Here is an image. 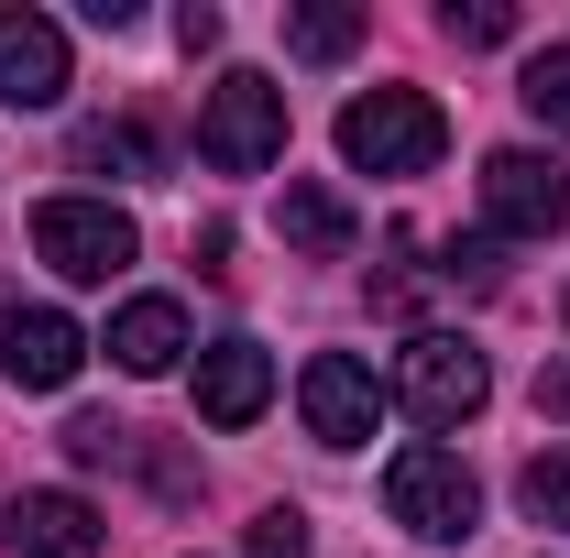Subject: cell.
Wrapping results in <instances>:
<instances>
[{
    "mask_svg": "<svg viewBox=\"0 0 570 558\" xmlns=\"http://www.w3.org/2000/svg\"><path fill=\"white\" fill-rule=\"evenodd\" d=\"M67 99V22L0 11V110H56Z\"/></svg>",
    "mask_w": 570,
    "mask_h": 558,
    "instance_id": "cell-9",
    "label": "cell"
},
{
    "mask_svg": "<svg viewBox=\"0 0 570 558\" xmlns=\"http://www.w3.org/2000/svg\"><path fill=\"white\" fill-rule=\"evenodd\" d=\"M296 406H307V438L318 449H362L384 427V383H373V361H352V350H318L296 372Z\"/></svg>",
    "mask_w": 570,
    "mask_h": 558,
    "instance_id": "cell-7",
    "label": "cell"
},
{
    "mask_svg": "<svg viewBox=\"0 0 570 558\" xmlns=\"http://www.w3.org/2000/svg\"><path fill=\"white\" fill-rule=\"evenodd\" d=\"M515 504H527L538 526H570V449H538V460L515 471Z\"/></svg>",
    "mask_w": 570,
    "mask_h": 558,
    "instance_id": "cell-16",
    "label": "cell"
},
{
    "mask_svg": "<svg viewBox=\"0 0 570 558\" xmlns=\"http://www.w3.org/2000/svg\"><path fill=\"white\" fill-rule=\"evenodd\" d=\"M242 558H318V548H307V515H296V504H264L253 537H242Z\"/></svg>",
    "mask_w": 570,
    "mask_h": 558,
    "instance_id": "cell-18",
    "label": "cell"
},
{
    "mask_svg": "<svg viewBox=\"0 0 570 558\" xmlns=\"http://www.w3.org/2000/svg\"><path fill=\"white\" fill-rule=\"evenodd\" d=\"M198 153H209L219 176H264L285 153V88L253 77V67H230L209 88V110H198Z\"/></svg>",
    "mask_w": 570,
    "mask_h": 558,
    "instance_id": "cell-3",
    "label": "cell"
},
{
    "mask_svg": "<svg viewBox=\"0 0 570 558\" xmlns=\"http://www.w3.org/2000/svg\"><path fill=\"white\" fill-rule=\"evenodd\" d=\"M527 110L549 121V132L570 142V44H549V56H527Z\"/></svg>",
    "mask_w": 570,
    "mask_h": 558,
    "instance_id": "cell-17",
    "label": "cell"
},
{
    "mask_svg": "<svg viewBox=\"0 0 570 558\" xmlns=\"http://www.w3.org/2000/svg\"><path fill=\"white\" fill-rule=\"evenodd\" d=\"M285 44H296L307 67H341V56L362 44V11L352 0H296V11H285Z\"/></svg>",
    "mask_w": 570,
    "mask_h": 558,
    "instance_id": "cell-13",
    "label": "cell"
},
{
    "mask_svg": "<svg viewBox=\"0 0 570 558\" xmlns=\"http://www.w3.org/2000/svg\"><path fill=\"white\" fill-rule=\"evenodd\" d=\"M77 165H88V176H142L154 142H142L132 121H88V132H77Z\"/></svg>",
    "mask_w": 570,
    "mask_h": 558,
    "instance_id": "cell-15",
    "label": "cell"
},
{
    "mask_svg": "<svg viewBox=\"0 0 570 558\" xmlns=\"http://www.w3.org/2000/svg\"><path fill=\"white\" fill-rule=\"evenodd\" d=\"M439 142H450V121L428 88H373L341 110V165H362V176H428Z\"/></svg>",
    "mask_w": 570,
    "mask_h": 558,
    "instance_id": "cell-2",
    "label": "cell"
},
{
    "mask_svg": "<svg viewBox=\"0 0 570 558\" xmlns=\"http://www.w3.org/2000/svg\"><path fill=\"white\" fill-rule=\"evenodd\" d=\"M132 449V427H110V417H67V460H121Z\"/></svg>",
    "mask_w": 570,
    "mask_h": 558,
    "instance_id": "cell-20",
    "label": "cell"
},
{
    "mask_svg": "<svg viewBox=\"0 0 570 558\" xmlns=\"http://www.w3.org/2000/svg\"><path fill=\"white\" fill-rule=\"evenodd\" d=\"M439 22H450V44H504V33H515V11H504V0H450Z\"/></svg>",
    "mask_w": 570,
    "mask_h": 558,
    "instance_id": "cell-19",
    "label": "cell"
},
{
    "mask_svg": "<svg viewBox=\"0 0 570 558\" xmlns=\"http://www.w3.org/2000/svg\"><path fill=\"white\" fill-rule=\"evenodd\" d=\"M395 395H406V417H417V427H472V417H483V395H494V372H483V350H472V340L428 329V340H406V361H395Z\"/></svg>",
    "mask_w": 570,
    "mask_h": 558,
    "instance_id": "cell-4",
    "label": "cell"
},
{
    "mask_svg": "<svg viewBox=\"0 0 570 558\" xmlns=\"http://www.w3.org/2000/svg\"><path fill=\"white\" fill-rule=\"evenodd\" d=\"M285 241L296 252H352V209L330 187H285Z\"/></svg>",
    "mask_w": 570,
    "mask_h": 558,
    "instance_id": "cell-14",
    "label": "cell"
},
{
    "mask_svg": "<svg viewBox=\"0 0 570 558\" xmlns=\"http://www.w3.org/2000/svg\"><path fill=\"white\" fill-rule=\"evenodd\" d=\"M275 406V361H264V340H209L198 350V417L209 427H253Z\"/></svg>",
    "mask_w": 570,
    "mask_h": 558,
    "instance_id": "cell-11",
    "label": "cell"
},
{
    "mask_svg": "<svg viewBox=\"0 0 570 558\" xmlns=\"http://www.w3.org/2000/svg\"><path fill=\"white\" fill-rule=\"evenodd\" d=\"M33 252L67 285H110L132 263V219L110 209V198H45V209H33Z\"/></svg>",
    "mask_w": 570,
    "mask_h": 558,
    "instance_id": "cell-5",
    "label": "cell"
},
{
    "mask_svg": "<svg viewBox=\"0 0 570 558\" xmlns=\"http://www.w3.org/2000/svg\"><path fill=\"white\" fill-rule=\"evenodd\" d=\"M538 406H560V417H570V372H549V383H538Z\"/></svg>",
    "mask_w": 570,
    "mask_h": 558,
    "instance_id": "cell-22",
    "label": "cell"
},
{
    "mask_svg": "<svg viewBox=\"0 0 570 558\" xmlns=\"http://www.w3.org/2000/svg\"><path fill=\"white\" fill-rule=\"evenodd\" d=\"M110 361H121V372H142V383H154V372H176V350H187V307H176V296H132V307H121V318H110Z\"/></svg>",
    "mask_w": 570,
    "mask_h": 558,
    "instance_id": "cell-12",
    "label": "cell"
},
{
    "mask_svg": "<svg viewBox=\"0 0 570 558\" xmlns=\"http://www.w3.org/2000/svg\"><path fill=\"white\" fill-rule=\"evenodd\" d=\"M176 44H187V56H209V44H219V11H209V0H187V11H176Z\"/></svg>",
    "mask_w": 570,
    "mask_h": 558,
    "instance_id": "cell-21",
    "label": "cell"
},
{
    "mask_svg": "<svg viewBox=\"0 0 570 558\" xmlns=\"http://www.w3.org/2000/svg\"><path fill=\"white\" fill-rule=\"evenodd\" d=\"M77 361H88V329H77L67 307H11V318H0V372H11L22 395H67Z\"/></svg>",
    "mask_w": 570,
    "mask_h": 558,
    "instance_id": "cell-8",
    "label": "cell"
},
{
    "mask_svg": "<svg viewBox=\"0 0 570 558\" xmlns=\"http://www.w3.org/2000/svg\"><path fill=\"white\" fill-rule=\"evenodd\" d=\"M384 515L406 537H428V548H461V537H483V482L461 471V449L417 438V449L384 460Z\"/></svg>",
    "mask_w": 570,
    "mask_h": 558,
    "instance_id": "cell-1",
    "label": "cell"
},
{
    "mask_svg": "<svg viewBox=\"0 0 570 558\" xmlns=\"http://www.w3.org/2000/svg\"><path fill=\"white\" fill-rule=\"evenodd\" d=\"M0 537H11V558H99V504L88 492H11V515H0Z\"/></svg>",
    "mask_w": 570,
    "mask_h": 558,
    "instance_id": "cell-10",
    "label": "cell"
},
{
    "mask_svg": "<svg viewBox=\"0 0 570 558\" xmlns=\"http://www.w3.org/2000/svg\"><path fill=\"white\" fill-rule=\"evenodd\" d=\"M483 219L504 241H549V230H570V176L549 153L504 142V153H483Z\"/></svg>",
    "mask_w": 570,
    "mask_h": 558,
    "instance_id": "cell-6",
    "label": "cell"
}]
</instances>
